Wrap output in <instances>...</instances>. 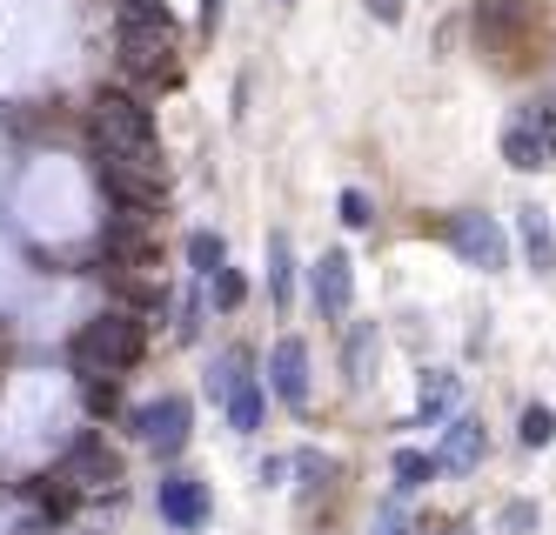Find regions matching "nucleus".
Returning a JSON list of instances; mask_svg holds the SVG:
<instances>
[{
  "label": "nucleus",
  "instance_id": "nucleus-1",
  "mask_svg": "<svg viewBox=\"0 0 556 535\" xmlns=\"http://www.w3.org/2000/svg\"><path fill=\"white\" fill-rule=\"evenodd\" d=\"M94 161L128 168L141 181H162V141H154V120H148L141 101L101 94V107H94Z\"/></svg>",
  "mask_w": 556,
  "mask_h": 535
},
{
  "label": "nucleus",
  "instance_id": "nucleus-2",
  "mask_svg": "<svg viewBox=\"0 0 556 535\" xmlns=\"http://www.w3.org/2000/svg\"><path fill=\"white\" fill-rule=\"evenodd\" d=\"M74 361H81V375H122V368L141 361V321L135 315H94L81 335H74Z\"/></svg>",
  "mask_w": 556,
  "mask_h": 535
},
{
  "label": "nucleus",
  "instance_id": "nucleus-3",
  "mask_svg": "<svg viewBox=\"0 0 556 535\" xmlns=\"http://www.w3.org/2000/svg\"><path fill=\"white\" fill-rule=\"evenodd\" d=\"M443 234H450V249H456L469 268H509V241H503V228H496L490 215H450Z\"/></svg>",
  "mask_w": 556,
  "mask_h": 535
},
{
  "label": "nucleus",
  "instance_id": "nucleus-4",
  "mask_svg": "<svg viewBox=\"0 0 556 535\" xmlns=\"http://www.w3.org/2000/svg\"><path fill=\"white\" fill-rule=\"evenodd\" d=\"M135 442H148V448H162V456H175V448L188 442V402H181V395L141 402V408H135Z\"/></svg>",
  "mask_w": 556,
  "mask_h": 535
},
{
  "label": "nucleus",
  "instance_id": "nucleus-5",
  "mask_svg": "<svg viewBox=\"0 0 556 535\" xmlns=\"http://www.w3.org/2000/svg\"><path fill=\"white\" fill-rule=\"evenodd\" d=\"M154 509H162V522H175V528H202L208 522V488L194 482V475H162Z\"/></svg>",
  "mask_w": 556,
  "mask_h": 535
},
{
  "label": "nucleus",
  "instance_id": "nucleus-6",
  "mask_svg": "<svg viewBox=\"0 0 556 535\" xmlns=\"http://www.w3.org/2000/svg\"><path fill=\"white\" fill-rule=\"evenodd\" d=\"M61 482L74 488H101V482H122V462H114V448L101 435H81L67 448V462H61Z\"/></svg>",
  "mask_w": 556,
  "mask_h": 535
},
{
  "label": "nucleus",
  "instance_id": "nucleus-7",
  "mask_svg": "<svg viewBox=\"0 0 556 535\" xmlns=\"http://www.w3.org/2000/svg\"><path fill=\"white\" fill-rule=\"evenodd\" d=\"M268 382H275V395H282L289 408H308V348H302L295 335L275 342V355H268Z\"/></svg>",
  "mask_w": 556,
  "mask_h": 535
},
{
  "label": "nucleus",
  "instance_id": "nucleus-8",
  "mask_svg": "<svg viewBox=\"0 0 556 535\" xmlns=\"http://www.w3.org/2000/svg\"><path fill=\"white\" fill-rule=\"evenodd\" d=\"M349 302H355L349 255H323V262H315V308H323V315H349Z\"/></svg>",
  "mask_w": 556,
  "mask_h": 535
},
{
  "label": "nucleus",
  "instance_id": "nucleus-9",
  "mask_svg": "<svg viewBox=\"0 0 556 535\" xmlns=\"http://www.w3.org/2000/svg\"><path fill=\"white\" fill-rule=\"evenodd\" d=\"M476 462H483V422L456 416V422H450V442H443V456H435V469H450V475H469Z\"/></svg>",
  "mask_w": 556,
  "mask_h": 535
},
{
  "label": "nucleus",
  "instance_id": "nucleus-10",
  "mask_svg": "<svg viewBox=\"0 0 556 535\" xmlns=\"http://www.w3.org/2000/svg\"><path fill=\"white\" fill-rule=\"evenodd\" d=\"M376 321H355L349 328V342H342V368H349V382L355 388H369V375H376Z\"/></svg>",
  "mask_w": 556,
  "mask_h": 535
},
{
  "label": "nucleus",
  "instance_id": "nucleus-11",
  "mask_svg": "<svg viewBox=\"0 0 556 535\" xmlns=\"http://www.w3.org/2000/svg\"><path fill=\"white\" fill-rule=\"evenodd\" d=\"M516 215H523L516 228H523L530 268H536V275H543V268H556V228H549V215H543V208H516Z\"/></svg>",
  "mask_w": 556,
  "mask_h": 535
},
{
  "label": "nucleus",
  "instance_id": "nucleus-12",
  "mask_svg": "<svg viewBox=\"0 0 556 535\" xmlns=\"http://www.w3.org/2000/svg\"><path fill=\"white\" fill-rule=\"evenodd\" d=\"M503 161L509 168H543L549 161V141L536 128H523V120H509V135H503Z\"/></svg>",
  "mask_w": 556,
  "mask_h": 535
},
{
  "label": "nucleus",
  "instance_id": "nucleus-13",
  "mask_svg": "<svg viewBox=\"0 0 556 535\" xmlns=\"http://www.w3.org/2000/svg\"><path fill=\"white\" fill-rule=\"evenodd\" d=\"M228 422L242 429V435H255V429H262V382H255V375H242V382L228 388Z\"/></svg>",
  "mask_w": 556,
  "mask_h": 535
},
{
  "label": "nucleus",
  "instance_id": "nucleus-14",
  "mask_svg": "<svg viewBox=\"0 0 556 535\" xmlns=\"http://www.w3.org/2000/svg\"><path fill=\"white\" fill-rule=\"evenodd\" d=\"M456 375H450V368H429V375H422V422H443L450 416V408H456Z\"/></svg>",
  "mask_w": 556,
  "mask_h": 535
},
{
  "label": "nucleus",
  "instance_id": "nucleus-15",
  "mask_svg": "<svg viewBox=\"0 0 556 535\" xmlns=\"http://www.w3.org/2000/svg\"><path fill=\"white\" fill-rule=\"evenodd\" d=\"M435 475H443L435 456H422V448H395V488H403V496H409V488H429Z\"/></svg>",
  "mask_w": 556,
  "mask_h": 535
},
{
  "label": "nucleus",
  "instance_id": "nucleus-16",
  "mask_svg": "<svg viewBox=\"0 0 556 535\" xmlns=\"http://www.w3.org/2000/svg\"><path fill=\"white\" fill-rule=\"evenodd\" d=\"M188 262H194V275H222L228 268V249H222V234H188Z\"/></svg>",
  "mask_w": 556,
  "mask_h": 535
},
{
  "label": "nucleus",
  "instance_id": "nucleus-17",
  "mask_svg": "<svg viewBox=\"0 0 556 535\" xmlns=\"http://www.w3.org/2000/svg\"><path fill=\"white\" fill-rule=\"evenodd\" d=\"M516 435H523V448H549V442H556V416H549L543 402H530L523 422H516Z\"/></svg>",
  "mask_w": 556,
  "mask_h": 535
},
{
  "label": "nucleus",
  "instance_id": "nucleus-18",
  "mask_svg": "<svg viewBox=\"0 0 556 535\" xmlns=\"http://www.w3.org/2000/svg\"><path fill=\"white\" fill-rule=\"evenodd\" d=\"M268 288H275V302L289 295V234H268Z\"/></svg>",
  "mask_w": 556,
  "mask_h": 535
},
{
  "label": "nucleus",
  "instance_id": "nucleus-19",
  "mask_svg": "<svg viewBox=\"0 0 556 535\" xmlns=\"http://www.w3.org/2000/svg\"><path fill=\"white\" fill-rule=\"evenodd\" d=\"M342 221H349V228H369V221H376V208H369L363 188H342Z\"/></svg>",
  "mask_w": 556,
  "mask_h": 535
},
{
  "label": "nucleus",
  "instance_id": "nucleus-20",
  "mask_svg": "<svg viewBox=\"0 0 556 535\" xmlns=\"http://www.w3.org/2000/svg\"><path fill=\"white\" fill-rule=\"evenodd\" d=\"M208 281H215V302H222V308H242V295H249V281L235 275V268H222V275H208Z\"/></svg>",
  "mask_w": 556,
  "mask_h": 535
},
{
  "label": "nucleus",
  "instance_id": "nucleus-21",
  "mask_svg": "<svg viewBox=\"0 0 556 535\" xmlns=\"http://www.w3.org/2000/svg\"><path fill=\"white\" fill-rule=\"evenodd\" d=\"M530 522H536V509H530V502H509V509H503V528H509V535H523Z\"/></svg>",
  "mask_w": 556,
  "mask_h": 535
},
{
  "label": "nucleus",
  "instance_id": "nucleus-22",
  "mask_svg": "<svg viewBox=\"0 0 556 535\" xmlns=\"http://www.w3.org/2000/svg\"><path fill=\"white\" fill-rule=\"evenodd\" d=\"M376 535H409V522H403V509H395V502L376 515Z\"/></svg>",
  "mask_w": 556,
  "mask_h": 535
},
{
  "label": "nucleus",
  "instance_id": "nucleus-23",
  "mask_svg": "<svg viewBox=\"0 0 556 535\" xmlns=\"http://www.w3.org/2000/svg\"><path fill=\"white\" fill-rule=\"evenodd\" d=\"M369 14H376V21H389V27H395V21H403V0H369Z\"/></svg>",
  "mask_w": 556,
  "mask_h": 535
},
{
  "label": "nucleus",
  "instance_id": "nucleus-24",
  "mask_svg": "<svg viewBox=\"0 0 556 535\" xmlns=\"http://www.w3.org/2000/svg\"><path fill=\"white\" fill-rule=\"evenodd\" d=\"M222 21V0H202V27H215Z\"/></svg>",
  "mask_w": 556,
  "mask_h": 535
},
{
  "label": "nucleus",
  "instance_id": "nucleus-25",
  "mask_svg": "<svg viewBox=\"0 0 556 535\" xmlns=\"http://www.w3.org/2000/svg\"><path fill=\"white\" fill-rule=\"evenodd\" d=\"M443 535H476V528H469V522H456V528H443Z\"/></svg>",
  "mask_w": 556,
  "mask_h": 535
}]
</instances>
